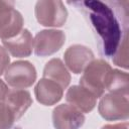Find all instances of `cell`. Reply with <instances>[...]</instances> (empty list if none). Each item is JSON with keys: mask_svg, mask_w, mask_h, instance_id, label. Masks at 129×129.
Instances as JSON below:
<instances>
[{"mask_svg": "<svg viewBox=\"0 0 129 129\" xmlns=\"http://www.w3.org/2000/svg\"><path fill=\"white\" fill-rule=\"evenodd\" d=\"M84 122V114L70 104L58 105L52 111V123L55 129H79Z\"/></svg>", "mask_w": 129, "mask_h": 129, "instance_id": "ba28073f", "label": "cell"}, {"mask_svg": "<svg viewBox=\"0 0 129 129\" xmlns=\"http://www.w3.org/2000/svg\"><path fill=\"white\" fill-rule=\"evenodd\" d=\"M64 62L71 72L74 74H81L87 66L94 59L93 51L81 44L70 46L64 52Z\"/></svg>", "mask_w": 129, "mask_h": 129, "instance_id": "9c48e42d", "label": "cell"}, {"mask_svg": "<svg viewBox=\"0 0 129 129\" xmlns=\"http://www.w3.org/2000/svg\"><path fill=\"white\" fill-rule=\"evenodd\" d=\"M98 110L107 121L127 120L129 116L128 95L109 92L102 97Z\"/></svg>", "mask_w": 129, "mask_h": 129, "instance_id": "3957f363", "label": "cell"}, {"mask_svg": "<svg viewBox=\"0 0 129 129\" xmlns=\"http://www.w3.org/2000/svg\"><path fill=\"white\" fill-rule=\"evenodd\" d=\"M4 48L14 57L29 56L33 48V38L28 29H22L12 38L2 40Z\"/></svg>", "mask_w": 129, "mask_h": 129, "instance_id": "30bf717a", "label": "cell"}, {"mask_svg": "<svg viewBox=\"0 0 129 129\" xmlns=\"http://www.w3.org/2000/svg\"><path fill=\"white\" fill-rule=\"evenodd\" d=\"M66 41V35L61 30L45 29L39 31L33 39L34 52L38 56L50 55L63 45Z\"/></svg>", "mask_w": 129, "mask_h": 129, "instance_id": "52a82bcc", "label": "cell"}, {"mask_svg": "<svg viewBox=\"0 0 129 129\" xmlns=\"http://www.w3.org/2000/svg\"><path fill=\"white\" fill-rule=\"evenodd\" d=\"M21 13L15 9L14 2L0 1V38L9 39L17 35L23 28Z\"/></svg>", "mask_w": 129, "mask_h": 129, "instance_id": "8992f818", "label": "cell"}, {"mask_svg": "<svg viewBox=\"0 0 129 129\" xmlns=\"http://www.w3.org/2000/svg\"><path fill=\"white\" fill-rule=\"evenodd\" d=\"M84 8L89 11L90 20L103 41L106 55H114L121 40L122 32L120 23L114 15L113 10L101 1H84Z\"/></svg>", "mask_w": 129, "mask_h": 129, "instance_id": "6da1fadb", "label": "cell"}, {"mask_svg": "<svg viewBox=\"0 0 129 129\" xmlns=\"http://www.w3.org/2000/svg\"><path fill=\"white\" fill-rule=\"evenodd\" d=\"M107 90L113 93L128 95V74L119 70H113Z\"/></svg>", "mask_w": 129, "mask_h": 129, "instance_id": "9a60e30c", "label": "cell"}, {"mask_svg": "<svg viewBox=\"0 0 129 129\" xmlns=\"http://www.w3.org/2000/svg\"><path fill=\"white\" fill-rule=\"evenodd\" d=\"M16 118L12 111L3 102L0 103V129H11Z\"/></svg>", "mask_w": 129, "mask_h": 129, "instance_id": "e0dca14e", "label": "cell"}, {"mask_svg": "<svg viewBox=\"0 0 129 129\" xmlns=\"http://www.w3.org/2000/svg\"><path fill=\"white\" fill-rule=\"evenodd\" d=\"M9 92V89L7 85L0 79V103H3L5 101V98Z\"/></svg>", "mask_w": 129, "mask_h": 129, "instance_id": "d6986e66", "label": "cell"}, {"mask_svg": "<svg viewBox=\"0 0 129 129\" xmlns=\"http://www.w3.org/2000/svg\"><path fill=\"white\" fill-rule=\"evenodd\" d=\"M4 103L12 111L16 120L19 119L32 104L30 93L23 89L9 90Z\"/></svg>", "mask_w": 129, "mask_h": 129, "instance_id": "4fadbf2b", "label": "cell"}, {"mask_svg": "<svg viewBox=\"0 0 129 129\" xmlns=\"http://www.w3.org/2000/svg\"><path fill=\"white\" fill-rule=\"evenodd\" d=\"M43 78L57 83L62 89H66L71 82V75L59 58H51L46 62L43 69Z\"/></svg>", "mask_w": 129, "mask_h": 129, "instance_id": "5bb4252c", "label": "cell"}, {"mask_svg": "<svg viewBox=\"0 0 129 129\" xmlns=\"http://www.w3.org/2000/svg\"><path fill=\"white\" fill-rule=\"evenodd\" d=\"M34 94L36 100L45 106L56 104L62 97L63 89L55 82L42 78L35 86Z\"/></svg>", "mask_w": 129, "mask_h": 129, "instance_id": "7c38bea8", "label": "cell"}, {"mask_svg": "<svg viewBox=\"0 0 129 129\" xmlns=\"http://www.w3.org/2000/svg\"><path fill=\"white\" fill-rule=\"evenodd\" d=\"M67 102L82 113L91 112L95 106L97 98L82 86H72L66 94Z\"/></svg>", "mask_w": 129, "mask_h": 129, "instance_id": "8fae6325", "label": "cell"}, {"mask_svg": "<svg viewBox=\"0 0 129 129\" xmlns=\"http://www.w3.org/2000/svg\"><path fill=\"white\" fill-rule=\"evenodd\" d=\"M35 16L43 26L58 27L64 24L68 11L61 1L41 0L35 5Z\"/></svg>", "mask_w": 129, "mask_h": 129, "instance_id": "277c9868", "label": "cell"}, {"mask_svg": "<svg viewBox=\"0 0 129 129\" xmlns=\"http://www.w3.org/2000/svg\"><path fill=\"white\" fill-rule=\"evenodd\" d=\"M6 83L14 89H26L36 80V70L27 60H17L7 67L4 72Z\"/></svg>", "mask_w": 129, "mask_h": 129, "instance_id": "5b68a950", "label": "cell"}, {"mask_svg": "<svg viewBox=\"0 0 129 129\" xmlns=\"http://www.w3.org/2000/svg\"><path fill=\"white\" fill-rule=\"evenodd\" d=\"M101 129H129V126L127 122H124V123H117V124H108L103 126Z\"/></svg>", "mask_w": 129, "mask_h": 129, "instance_id": "ffe728a7", "label": "cell"}, {"mask_svg": "<svg viewBox=\"0 0 129 129\" xmlns=\"http://www.w3.org/2000/svg\"><path fill=\"white\" fill-rule=\"evenodd\" d=\"M112 71L107 61L93 59L84 70V74L80 79V86L87 89L96 98H100L108 88Z\"/></svg>", "mask_w": 129, "mask_h": 129, "instance_id": "7a4b0ae2", "label": "cell"}, {"mask_svg": "<svg viewBox=\"0 0 129 129\" xmlns=\"http://www.w3.org/2000/svg\"><path fill=\"white\" fill-rule=\"evenodd\" d=\"M113 61L115 64L124 69L128 68V36L127 34L121 40L117 50L113 55Z\"/></svg>", "mask_w": 129, "mask_h": 129, "instance_id": "2e32d148", "label": "cell"}, {"mask_svg": "<svg viewBox=\"0 0 129 129\" xmlns=\"http://www.w3.org/2000/svg\"><path fill=\"white\" fill-rule=\"evenodd\" d=\"M9 61H10V57L7 50L0 45V76L5 72V70L9 66Z\"/></svg>", "mask_w": 129, "mask_h": 129, "instance_id": "ac0fdd59", "label": "cell"}]
</instances>
